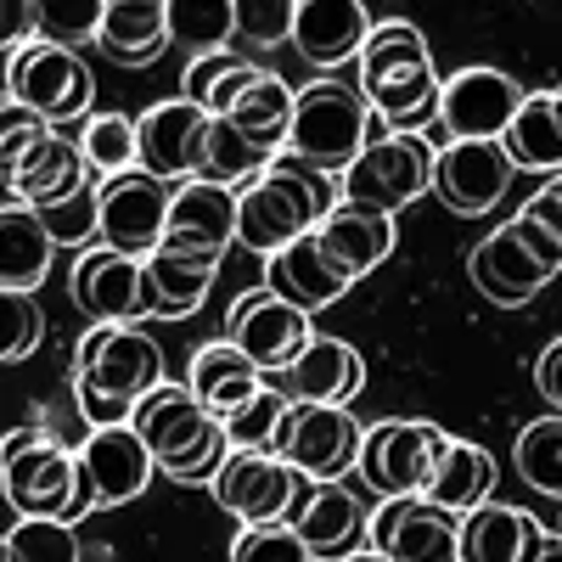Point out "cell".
Returning a JSON list of instances; mask_svg holds the SVG:
<instances>
[{"mask_svg": "<svg viewBox=\"0 0 562 562\" xmlns=\"http://www.w3.org/2000/svg\"><path fill=\"white\" fill-rule=\"evenodd\" d=\"M355 85L360 97L371 102L378 124H389L394 135H422L434 119H439V74H434V57H428V40H422L416 23L405 18H389L371 29L366 52L355 63Z\"/></svg>", "mask_w": 562, "mask_h": 562, "instance_id": "cell-1", "label": "cell"}, {"mask_svg": "<svg viewBox=\"0 0 562 562\" xmlns=\"http://www.w3.org/2000/svg\"><path fill=\"white\" fill-rule=\"evenodd\" d=\"M338 203H344V192L333 175L281 153L254 186L237 192V243L259 259H276L293 243H304L310 231H321V220Z\"/></svg>", "mask_w": 562, "mask_h": 562, "instance_id": "cell-2", "label": "cell"}, {"mask_svg": "<svg viewBox=\"0 0 562 562\" xmlns=\"http://www.w3.org/2000/svg\"><path fill=\"white\" fill-rule=\"evenodd\" d=\"M130 428L147 439L158 473L169 484H192V490H214V479L225 473V461L237 456L225 422L214 411H203V400L186 383H164L158 394H147L135 405Z\"/></svg>", "mask_w": 562, "mask_h": 562, "instance_id": "cell-3", "label": "cell"}, {"mask_svg": "<svg viewBox=\"0 0 562 562\" xmlns=\"http://www.w3.org/2000/svg\"><path fill=\"white\" fill-rule=\"evenodd\" d=\"M0 158H7V203H23L34 214L102 186L79 153V135H63L12 102L0 113Z\"/></svg>", "mask_w": 562, "mask_h": 562, "instance_id": "cell-4", "label": "cell"}, {"mask_svg": "<svg viewBox=\"0 0 562 562\" xmlns=\"http://www.w3.org/2000/svg\"><path fill=\"white\" fill-rule=\"evenodd\" d=\"M378 140V113L360 97V85L349 79H315L299 90V113H293V135H288V158L344 180L360 153Z\"/></svg>", "mask_w": 562, "mask_h": 562, "instance_id": "cell-5", "label": "cell"}, {"mask_svg": "<svg viewBox=\"0 0 562 562\" xmlns=\"http://www.w3.org/2000/svg\"><path fill=\"white\" fill-rule=\"evenodd\" d=\"M7 102L45 119L52 130L85 124L90 108H97V74H90L85 57L68 52V45L34 40V45L7 57Z\"/></svg>", "mask_w": 562, "mask_h": 562, "instance_id": "cell-6", "label": "cell"}, {"mask_svg": "<svg viewBox=\"0 0 562 562\" xmlns=\"http://www.w3.org/2000/svg\"><path fill=\"white\" fill-rule=\"evenodd\" d=\"M164 383H169L164 349H158L153 333H140V326H90L74 344V394H102V400L140 405Z\"/></svg>", "mask_w": 562, "mask_h": 562, "instance_id": "cell-7", "label": "cell"}, {"mask_svg": "<svg viewBox=\"0 0 562 562\" xmlns=\"http://www.w3.org/2000/svg\"><path fill=\"white\" fill-rule=\"evenodd\" d=\"M450 450V434L439 422H422V416H405V422H378L366 428V450H360V484H371L378 501H411V495H428L439 461Z\"/></svg>", "mask_w": 562, "mask_h": 562, "instance_id": "cell-8", "label": "cell"}, {"mask_svg": "<svg viewBox=\"0 0 562 562\" xmlns=\"http://www.w3.org/2000/svg\"><path fill=\"white\" fill-rule=\"evenodd\" d=\"M315 479H304L299 467H288L281 456H259V450H237L225 461V473L214 479V501L220 512H231L243 529H265V524H299L304 506L315 501Z\"/></svg>", "mask_w": 562, "mask_h": 562, "instance_id": "cell-9", "label": "cell"}, {"mask_svg": "<svg viewBox=\"0 0 562 562\" xmlns=\"http://www.w3.org/2000/svg\"><path fill=\"white\" fill-rule=\"evenodd\" d=\"M529 90L501 74V68H461L445 79L439 90V119L422 130L434 140V153L456 147V140H501L512 130V119L524 113Z\"/></svg>", "mask_w": 562, "mask_h": 562, "instance_id": "cell-10", "label": "cell"}, {"mask_svg": "<svg viewBox=\"0 0 562 562\" xmlns=\"http://www.w3.org/2000/svg\"><path fill=\"white\" fill-rule=\"evenodd\" d=\"M79 490H85L79 450H68L57 439H40L29 428L7 434V501H12L18 518H57V524H68Z\"/></svg>", "mask_w": 562, "mask_h": 562, "instance_id": "cell-11", "label": "cell"}, {"mask_svg": "<svg viewBox=\"0 0 562 562\" xmlns=\"http://www.w3.org/2000/svg\"><path fill=\"white\" fill-rule=\"evenodd\" d=\"M434 164H439V153H434L428 135H394V130H383L360 153V164L338 180V192H344V203H366V209L400 214L422 192H434Z\"/></svg>", "mask_w": 562, "mask_h": 562, "instance_id": "cell-12", "label": "cell"}, {"mask_svg": "<svg viewBox=\"0 0 562 562\" xmlns=\"http://www.w3.org/2000/svg\"><path fill=\"white\" fill-rule=\"evenodd\" d=\"M360 450L366 428L349 405H293L276 439V456L315 484H344L349 473H360Z\"/></svg>", "mask_w": 562, "mask_h": 562, "instance_id": "cell-13", "label": "cell"}, {"mask_svg": "<svg viewBox=\"0 0 562 562\" xmlns=\"http://www.w3.org/2000/svg\"><path fill=\"white\" fill-rule=\"evenodd\" d=\"M225 338L237 344L265 378H281V371H293L304 360V349L315 344V326H310L304 310L281 304L270 288H248L225 315Z\"/></svg>", "mask_w": 562, "mask_h": 562, "instance_id": "cell-14", "label": "cell"}, {"mask_svg": "<svg viewBox=\"0 0 562 562\" xmlns=\"http://www.w3.org/2000/svg\"><path fill=\"white\" fill-rule=\"evenodd\" d=\"M169 203H175V186L147 175V169H130V175L102 180V248L147 265L164 248Z\"/></svg>", "mask_w": 562, "mask_h": 562, "instance_id": "cell-15", "label": "cell"}, {"mask_svg": "<svg viewBox=\"0 0 562 562\" xmlns=\"http://www.w3.org/2000/svg\"><path fill=\"white\" fill-rule=\"evenodd\" d=\"M68 293L97 326H140L153 315L147 265L124 259L113 248H85L74 259V270H68Z\"/></svg>", "mask_w": 562, "mask_h": 562, "instance_id": "cell-16", "label": "cell"}, {"mask_svg": "<svg viewBox=\"0 0 562 562\" xmlns=\"http://www.w3.org/2000/svg\"><path fill=\"white\" fill-rule=\"evenodd\" d=\"M135 124H140V169H147V175H158V180H169V186L203 180L214 119H209L198 102H186V97L153 102Z\"/></svg>", "mask_w": 562, "mask_h": 562, "instance_id": "cell-17", "label": "cell"}, {"mask_svg": "<svg viewBox=\"0 0 562 562\" xmlns=\"http://www.w3.org/2000/svg\"><path fill=\"white\" fill-rule=\"evenodd\" d=\"M371 551L389 562H461V518L434 501H383L371 512Z\"/></svg>", "mask_w": 562, "mask_h": 562, "instance_id": "cell-18", "label": "cell"}, {"mask_svg": "<svg viewBox=\"0 0 562 562\" xmlns=\"http://www.w3.org/2000/svg\"><path fill=\"white\" fill-rule=\"evenodd\" d=\"M512 175L518 169H512L501 140H456V147H445L439 164H434V198L450 214L473 220V214H490L506 198Z\"/></svg>", "mask_w": 562, "mask_h": 562, "instance_id": "cell-19", "label": "cell"}, {"mask_svg": "<svg viewBox=\"0 0 562 562\" xmlns=\"http://www.w3.org/2000/svg\"><path fill=\"white\" fill-rule=\"evenodd\" d=\"M467 276H473V288L490 304H501V310H524L529 299H540V288L551 281V270L529 254L524 231L512 220H501L490 237L467 254Z\"/></svg>", "mask_w": 562, "mask_h": 562, "instance_id": "cell-20", "label": "cell"}, {"mask_svg": "<svg viewBox=\"0 0 562 562\" xmlns=\"http://www.w3.org/2000/svg\"><path fill=\"white\" fill-rule=\"evenodd\" d=\"M231 243H237V192H231V186H214V180H186V186H175L164 248L225 259Z\"/></svg>", "mask_w": 562, "mask_h": 562, "instance_id": "cell-21", "label": "cell"}, {"mask_svg": "<svg viewBox=\"0 0 562 562\" xmlns=\"http://www.w3.org/2000/svg\"><path fill=\"white\" fill-rule=\"evenodd\" d=\"M79 467H85L90 490H97L102 512H108V506H124V501H135V495H147V484L158 479V461H153L147 439H140L130 422H124V428H97V434H85Z\"/></svg>", "mask_w": 562, "mask_h": 562, "instance_id": "cell-22", "label": "cell"}, {"mask_svg": "<svg viewBox=\"0 0 562 562\" xmlns=\"http://www.w3.org/2000/svg\"><path fill=\"white\" fill-rule=\"evenodd\" d=\"M371 29L378 23H371L360 0H299L293 45L310 68H344V63H360Z\"/></svg>", "mask_w": 562, "mask_h": 562, "instance_id": "cell-23", "label": "cell"}, {"mask_svg": "<svg viewBox=\"0 0 562 562\" xmlns=\"http://www.w3.org/2000/svg\"><path fill=\"white\" fill-rule=\"evenodd\" d=\"M371 512L378 506H366V495L349 490V479H344V484H321L293 529L315 562H344V557L371 546Z\"/></svg>", "mask_w": 562, "mask_h": 562, "instance_id": "cell-24", "label": "cell"}, {"mask_svg": "<svg viewBox=\"0 0 562 562\" xmlns=\"http://www.w3.org/2000/svg\"><path fill=\"white\" fill-rule=\"evenodd\" d=\"M276 389L293 405H355V394L366 389V360L355 344L315 333V344L304 349V360L293 371H281Z\"/></svg>", "mask_w": 562, "mask_h": 562, "instance_id": "cell-25", "label": "cell"}, {"mask_svg": "<svg viewBox=\"0 0 562 562\" xmlns=\"http://www.w3.org/2000/svg\"><path fill=\"white\" fill-rule=\"evenodd\" d=\"M394 214H383V209H366V203H338L333 214L321 220V231H315V243H321V254L333 259L349 281H360V276H371L389 254H394Z\"/></svg>", "mask_w": 562, "mask_h": 562, "instance_id": "cell-26", "label": "cell"}, {"mask_svg": "<svg viewBox=\"0 0 562 562\" xmlns=\"http://www.w3.org/2000/svg\"><path fill=\"white\" fill-rule=\"evenodd\" d=\"M265 288L281 299V304H293V310H304V315H315V310H326V304H338L355 281L321 254V243H315V231L304 243H293L288 254H276V259H265Z\"/></svg>", "mask_w": 562, "mask_h": 562, "instance_id": "cell-27", "label": "cell"}, {"mask_svg": "<svg viewBox=\"0 0 562 562\" xmlns=\"http://www.w3.org/2000/svg\"><path fill=\"white\" fill-rule=\"evenodd\" d=\"M97 45L119 68H147L175 45V12L169 0H108V18Z\"/></svg>", "mask_w": 562, "mask_h": 562, "instance_id": "cell-28", "label": "cell"}, {"mask_svg": "<svg viewBox=\"0 0 562 562\" xmlns=\"http://www.w3.org/2000/svg\"><path fill=\"white\" fill-rule=\"evenodd\" d=\"M293 113H299V90L281 79V74L259 68V74L248 79L243 97L220 113V124H231L243 140H254L259 153L281 158V153H288V135H293Z\"/></svg>", "mask_w": 562, "mask_h": 562, "instance_id": "cell-29", "label": "cell"}, {"mask_svg": "<svg viewBox=\"0 0 562 562\" xmlns=\"http://www.w3.org/2000/svg\"><path fill=\"white\" fill-rule=\"evenodd\" d=\"M186 389L203 400V411H214L225 422V416H237L254 394H265L270 383H265V371L237 344L220 338V344H203L192 355V366H186Z\"/></svg>", "mask_w": 562, "mask_h": 562, "instance_id": "cell-30", "label": "cell"}, {"mask_svg": "<svg viewBox=\"0 0 562 562\" xmlns=\"http://www.w3.org/2000/svg\"><path fill=\"white\" fill-rule=\"evenodd\" d=\"M551 535L518 506H479L461 518V562H535Z\"/></svg>", "mask_w": 562, "mask_h": 562, "instance_id": "cell-31", "label": "cell"}, {"mask_svg": "<svg viewBox=\"0 0 562 562\" xmlns=\"http://www.w3.org/2000/svg\"><path fill=\"white\" fill-rule=\"evenodd\" d=\"M220 276V259L209 254H175V248H158L147 259V293H153V315L158 321H186L198 315L209 288Z\"/></svg>", "mask_w": 562, "mask_h": 562, "instance_id": "cell-32", "label": "cell"}, {"mask_svg": "<svg viewBox=\"0 0 562 562\" xmlns=\"http://www.w3.org/2000/svg\"><path fill=\"white\" fill-rule=\"evenodd\" d=\"M501 147H506L512 169H529L546 180L562 175V102H557V90H535L524 102V113L512 119V130L501 135Z\"/></svg>", "mask_w": 562, "mask_h": 562, "instance_id": "cell-33", "label": "cell"}, {"mask_svg": "<svg viewBox=\"0 0 562 562\" xmlns=\"http://www.w3.org/2000/svg\"><path fill=\"white\" fill-rule=\"evenodd\" d=\"M490 495H495V456L484 445H473V439H450V450H445L439 473H434V484H428L422 501H434V506L456 512V518H467V512L490 506Z\"/></svg>", "mask_w": 562, "mask_h": 562, "instance_id": "cell-34", "label": "cell"}, {"mask_svg": "<svg viewBox=\"0 0 562 562\" xmlns=\"http://www.w3.org/2000/svg\"><path fill=\"white\" fill-rule=\"evenodd\" d=\"M0 243H7V265H0L7 293H40V281L52 276V254H57L40 214L23 209V203H7L0 209Z\"/></svg>", "mask_w": 562, "mask_h": 562, "instance_id": "cell-35", "label": "cell"}, {"mask_svg": "<svg viewBox=\"0 0 562 562\" xmlns=\"http://www.w3.org/2000/svg\"><path fill=\"white\" fill-rule=\"evenodd\" d=\"M79 153L97 180L130 175V169H140V124L124 113H90L79 124Z\"/></svg>", "mask_w": 562, "mask_h": 562, "instance_id": "cell-36", "label": "cell"}, {"mask_svg": "<svg viewBox=\"0 0 562 562\" xmlns=\"http://www.w3.org/2000/svg\"><path fill=\"white\" fill-rule=\"evenodd\" d=\"M512 461H518V473H524L529 490L562 501V416L524 422L518 439H512Z\"/></svg>", "mask_w": 562, "mask_h": 562, "instance_id": "cell-37", "label": "cell"}, {"mask_svg": "<svg viewBox=\"0 0 562 562\" xmlns=\"http://www.w3.org/2000/svg\"><path fill=\"white\" fill-rule=\"evenodd\" d=\"M169 12H175V45H186L192 57L225 52V40L243 23L237 0H169Z\"/></svg>", "mask_w": 562, "mask_h": 562, "instance_id": "cell-38", "label": "cell"}, {"mask_svg": "<svg viewBox=\"0 0 562 562\" xmlns=\"http://www.w3.org/2000/svg\"><path fill=\"white\" fill-rule=\"evenodd\" d=\"M254 74H259L254 63L231 57V52L192 57V63H186V102H198L209 119H220V113H225V108L248 90V79H254Z\"/></svg>", "mask_w": 562, "mask_h": 562, "instance_id": "cell-39", "label": "cell"}, {"mask_svg": "<svg viewBox=\"0 0 562 562\" xmlns=\"http://www.w3.org/2000/svg\"><path fill=\"white\" fill-rule=\"evenodd\" d=\"M288 411H293V400L270 383V389L254 394L237 416H225V434H231V445H237V450L276 456V439H281V422H288Z\"/></svg>", "mask_w": 562, "mask_h": 562, "instance_id": "cell-40", "label": "cell"}, {"mask_svg": "<svg viewBox=\"0 0 562 562\" xmlns=\"http://www.w3.org/2000/svg\"><path fill=\"white\" fill-rule=\"evenodd\" d=\"M7 562H79V529L57 518H18L7 529Z\"/></svg>", "mask_w": 562, "mask_h": 562, "instance_id": "cell-41", "label": "cell"}, {"mask_svg": "<svg viewBox=\"0 0 562 562\" xmlns=\"http://www.w3.org/2000/svg\"><path fill=\"white\" fill-rule=\"evenodd\" d=\"M40 225L52 231V243L57 248H102V186H90V192L57 203V209H40Z\"/></svg>", "mask_w": 562, "mask_h": 562, "instance_id": "cell-42", "label": "cell"}, {"mask_svg": "<svg viewBox=\"0 0 562 562\" xmlns=\"http://www.w3.org/2000/svg\"><path fill=\"white\" fill-rule=\"evenodd\" d=\"M108 18V0H40V40L52 45H74L79 40H97Z\"/></svg>", "mask_w": 562, "mask_h": 562, "instance_id": "cell-43", "label": "cell"}, {"mask_svg": "<svg viewBox=\"0 0 562 562\" xmlns=\"http://www.w3.org/2000/svg\"><path fill=\"white\" fill-rule=\"evenodd\" d=\"M231 562H315V557L293 524H265V529H243L231 540Z\"/></svg>", "mask_w": 562, "mask_h": 562, "instance_id": "cell-44", "label": "cell"}, {"mask_svg": "<svg viewBox=\"0 0 562 562\" xmlns=\"http://www.w3.org/2000/svg\"><path fill=\"white\" fill-rule=\"evenodd\" d=\"M7 315H12V338H7V360H29L45 338V315L34 304V293H7Z\"/></svg>", "mask_w": 562, "mask_h": 562, "instance_id": "cell-45", "label": "cell"}, {"mask_svg": "<svg viewBox=\"0 0 562 562\" xmlns=\"http://www.w3.org/2000/svg\"><path fill=\"white\" fill-rule=\"evenodd\" d=\"M293 18H299V0H281V7H243L237 34L254 45H276V40H293Z\"/></svg>", "mask_w": 562, "mask_h": 562, "instance_id": "cell-46", "label": "cell"}, {"mask_svg": "<svg viewBox=\"0 0 562 562\" xmlns=\"http://www.w3.org/2000/svg\"><path fill=\"white\" fill-rule=\"evenodd\" d=\"M512 225H518V231H524V243H529V254H535V259H540V265H546V270L557 276V270H562V243L551 237V231H546L540 220H529L524 209H518V214H512Z\"/></svg>", "mask_w": 562, "mask_h": 562, "instance_id": "cell-47", "label": "cell"}, {"mask_svg": "<svg viewBox=\"0 0 562 562\" xmlns=\"http://www.w3.org/2000/svg\"><path fill=\"white\" fill-rule=\"evenodd\" d=\"M524 214H529V220H540V225L551 231V237L562 243V175L540 186V192H535V198L524 203Z\"/></svg>", "mask_w": 562, "mask_h": 562, "instance_id": "cell-48", "label": "cell"}, {"mask_svg": "<svg viewBox=\"0 0 562 562\" xmlns=\"http://www.w3.org/2000/svg\"><path fill=\"white\" fill-rule=\"evenodd\" d=\"M535 383H540V394L557 405V416H562V338H551L546 349H540V360H535Z\"/></svg>", "mask_w": 562, "mask_h": 562, "instance_id": "cell-49", "label": "cell"}, {"mask_svg": "<svg viewBox=\"0 0 562 562\" xmlns=\"http://www.w3.org/2000/svg\"><path fill=\"white\" fill-rule=\"evenodd\" d=\"M535 562H562V535H551L546 546H540V557Z\"/></svg>", "mask_w": 562, "mask_h": 562, "instance_id": "cell-50", "label": "cell"}, {"mask_svg": "<svg viewBox=\"0 0 562 562\" xmlns=\"http://www.w3.org/2000/svg\"><path fill=\"white\" fill-rule=\"evenodd\" d=\"M344 562H389V557H383V551H371V546H366V551H355V557H344Z\"/></svg>", "mask_w": 562, "mask_h": 562, "instance_id": "cell-51", "label": "cell"}, {"mask_svg": "<svg viewBox=\"0 0 562 562\" xmlns=\"http://www.w3.org/2000/svg\"><path fill=\"white\" fill-rule=\"evenodd\" d=\"M557 102H562V85H557Z\"/></svg>", "mask_w": 562, "mask_h": 562, "instance_id": "cell-52", "label": "cell"}, {"mask_svg": "<svg viewBox=\"0 0 562 562\" xmlns=\"http://www.w3.org/2000/svg\"><path fill=\"white\" fill-rule=\"evenodd\" d=\"M557 535H562V518H557Z\"/></svg>", "mask_w": 562, "mask_h": 562, "instance_id": "cell-53", "label": "cell"}]
</instances>
